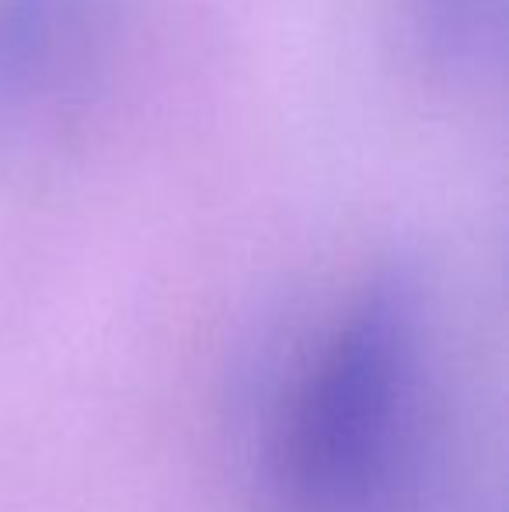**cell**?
<instances>
[{
    "label": "cell",
    "mask_w": 509,
    "mask_h": 512,
    "mask_svg": "<svg viewBox=\"0 0 509 512\" xmlns=\"http://www.w3.org/2000/svg\"><path fill=\"white\" fill-rule=\"evenodd\" d=\"M116 0H0V157L60 147L109 60Z\"/></svg>",
    "instance_id": "7a4b0ae2"
},
{
    "label": "cell",
    "mask_w": 509,
    "mask_h": 512,
    "mask_svg": "<svg viewBox=\"0 0 509 512\" xmlns=\"http://www.w3.org/2000/svg\"><path fill=\"white\" fill-rule=\"evenodd\" d=\"M503 0H419L415 42L447 74L482 70L485 56L499 49Z\"/></svg>",
    "instance_id": "3957f363"
},
{
    "label": "cell",
    "mask_w": 509,
    "mask_h": 512,
    "mask_svg": "<svg viewBox=\"0 0 509 512\" xmlns=\"http://www.w3.org/2000/svg\"><path fill=\"white\" fill-rule=\"evenodd\" d=\"M419 293L381 276L328 331L286 415L283 485L297 512H387L412 467L426 370Z\"/></svg>",
    "instance_id": "6da1fadb"
}]
</instances>
